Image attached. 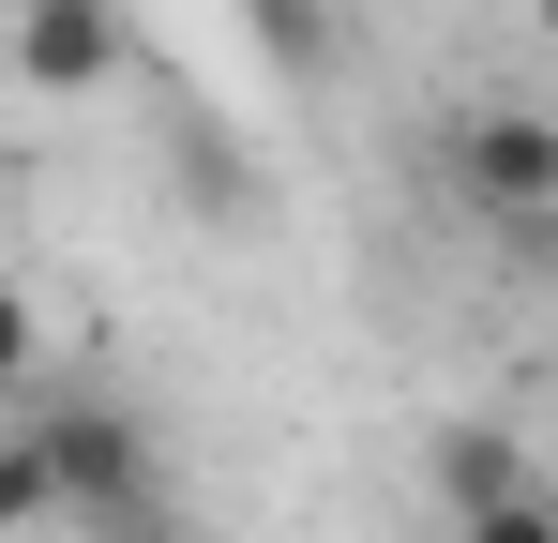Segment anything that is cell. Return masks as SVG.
<instances>
[{
  "label": "cell",
  "instance_id": "52a82bcc",
  "mask_svg": "<svg viewBox=\"0 0 558 543\" xmlns=\"http://www.w3.org/2000/svg\"><path fill=\"white\" fill-rule=\"evenodd\" d=\"M544 31H558V0H544Z\"/></svg>",
  "mask_w": 558,
  "mask_h": 543
},
{
  "label": "cell",
  "instance_id": "7a4b0ae2",
  "mask_svg": "<svg viewBox=\"0 0 558 543\" xmlns=\"http://www.w3.org/2000/svg\"><path fill=\"white\" fill-rule=\"evenodd\" d=\"M438 181H453L483 227H558V121L544 106H453Z\"/></svg>",
  "mask_w": 558,
  "mask_h": 543
},
{
  "label": "cell",
  "instance_id": "6da1fadb",
  "mask_svg": "<svg viewBox=\"0 0 558 543\" xmlns=\"http://www.w3.org/2000/svg\"><path fill=\"white\" fill-rule=\"evenodd\" d=\"M31 423L61 438V483H76V529L106 543H182V498H167V452L121 393H31Z\"/></svg>",
  "mask_w": 558,
  "mask_h": 543
},
{
  "label": "cell",
  "instance_id": "5b68a950",
  "mask_svg": "<svg viewBox=\"0 0 558 543\" xmlns=\"http://www.w3.org/2000/svg\"><path fill=\"white\" fill-rule=\"evenodd\" d=\"M242 31L272 76H332V0H242Z\"/></svg>",
  "mask_w": 558,
  "mask_h": 543
},
{
  "label": "cell",
  "instance_id": "277c9868",
  "mask_svg": "<svg viewBox=\"0 0 558 543\" xmlns=\"http://www.w3.org/2000/svg\"><path fill=\"white\" fill-rule=\"evenodd\" d=\"M0 529H76V483H61V438L15 408V438H0Z\"/></svg>",
  "mask_w": 558,
  "mask_h": 543
},
{
  "label": "cell",
  "instance_id": "3957f363",
  "mask_svg": "<svg viewBox=\"0 0 558 543\" xmlns=\"http://www.w3.org/2000/svg\"><path fill=\"white\" fill-rule=\"evenodd\" d=\"M15 76L46 90H106L121 76V0H15Z\"/></svg>",
  "mask_w": 558,
  "mask_h": 543
},
{
  "label": "cell",
  "instance_id": "8992f818",
  "mask_svg": "<svg viewBox=\"0 0 558 543\" xmlns=\"http://www.w3.org/2000/svg\"><path fill=\"white\" fill-rule=\"evenodd\" d=\"M453 543H558V483H498V498H453Z\"/></svg>",
  "mask_w": 558,
  "mask_h": 543
}]
</instances>
